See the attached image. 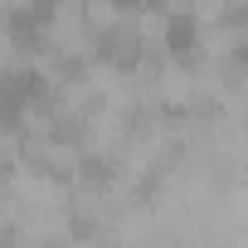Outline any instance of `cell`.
Returning a JSON list of instances; mask_svg holds the SVG:
<instances>
[{"label": "cell", "instance_id": "1", "mask_svg": "<svg viewBox=\"0 0 248 248\" xmlns=\"http://www.w3.org/2000/svg\"><path fill=\"white\" fill-rule=\"evenodd\" d=\"M117 20H122V5H117V0H83V25H88L93 34L112 30Z\"/></svg>", "mask_w": 248, "mask_h": 248}]
</instances>
